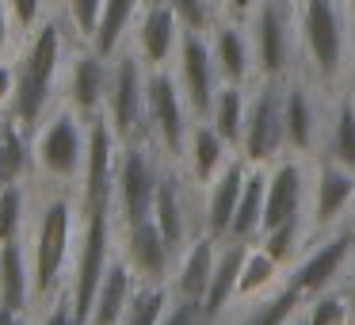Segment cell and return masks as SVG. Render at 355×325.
Listing matches in <instances>:
<instances>
[{"label":"cell","mask_w":355,"mask_h":325,"mask_svg":"<svg viewBox=\"0 0 355 325\" xmlns=\"http://www.w3.org/2000/svg\"><path fill=\"white\" fill-rule=\"evenodd\" d=\"M218 245H222L218 238L199 233V238L180 253L176 272H172V291H176L180 299H195V302L207 299L210 276H214V260H218Z\"/></svg>","instance_id":"obj_26"},{"label":"cell","mask_w":355,"mask_h":325,"mask_svg":"<svg viewBox=\"0 0 355 325\" xmlns=\"http://www.w3.org/2000/svg\"><path fill=\"white\" fill-rule=\"evenodd\" d=\"M0 306L31 314L35 306V272H31V245L24 238L0 245Z\"/></svg>","instance_id":"obj_20"},{"label":"cell","mask_w":355,"mask_h":325,"mask_svg":"<svg viewBox=\"0 0 355 325\" xmlns=\"http://www.w3.org/2000/svg\"><path fill=\"white\" fill-rule=\"evenodd\" d=\"M27 218H31V210H27V188L24 184L0 188V245L24 238Z\"/></svg>","instance_id":"obj_35"},{"label":"cell","mask_w":355,"mask_h":325,"mask_svg":"<svg viewBox=\"0 0 355 325\" xmlns=\"http://www.w3.org/2000/svg\"><path fill=\"white\" fill-rule=\"evenodd\" d=\"M85 157H88V119H80L73 108L62 103L35 131V176H42L46 184L80 188Z\"/></svg>","instance_id":"obj_5"},{"label":"cell","mask_w":355,"mask_h":325,"mask_svg":"<svg viewBox=\"0 0 355 325\" xmlns=\"http://www.w3.org/2000/svg\"><path fill=\"white\" fill-rule=\"evenodd\" d=\"M164 4L176 12V19H180L184 31H202L207 35L210 27H218L214 24V0H164Z\"/></svg>","instance_id":"obj_37"},{"label":"cell","mask_w":355,"mask_h":325,"mask_svg":"<svg viewBox=\"0 0 355 325\" xmlns=\"http://www.w3.org/2000/svg\"><path fill=\"white\" fill-rule=\"evenodd\" d=\"M12 92H16V65H4L0 62V108L8 111Z\"/></svg>","instance_id":"obj_43"},{"label":"cell","mask_w":355,"mask_h":325,"mask_svg":"<svg viewBox=\"0 0 355 325\" xmlns=\"http://www.w3.org/2000/svg\"><path fill=\"white\" fill-rule=\"evenodd\" d=\"M176 81L187 96V108L195 119H207L214 108V96L222 88V73H218L214 50L202 31H184L176 50Z\"/></svg>","instance_id":"obj_14"},{"label":"cell","mask_w":355,"mask_h":325,"mask_svg":"<svg viewBox=\"0 0 355 325\" xmlns=\"http://www.w3.org/2000/svg\"><path fill=\"white\" fill-rule=\"evenodd\" d=\"M141 8H146V0H107V4H103V16H100V27H96L88 47L111 62V58L119 54V47H123L126 27L134 24V16H138Z\"/></svg>","instance_id":"obj_30"},{"label":"cell","mask_w":355,"mask_h":325,"mask_svg":"<svg viewBox=\"0 0 355 325\" xmlns=\"http://www.w3.org/2000/svg\"><path fill=\"white\" fill-rule=\"evenodd\" d=\"M321 157L355 172V103L347 100V96H340V100L332 103V111L324 115Z\"/></svg>","instance_id":"obj_29"},{"label":"cell","mask_w":355,"mask_h":325,"mask_svg":"<svg viewBox=\"0 0 355 325\" xmlns=\"http://www.w3.org/2000/svg\"><path fill=\"white\" fill-rule=\"evenodd\" d=\"M134 291H138V276L134 268L123 260V253H115L107 276H103V287L92 302V314H88V325H123V314L130 306Z\"/></svg>","instance_id":"obj_27"},{"label":"cell","mask_w":355,"mask_h":325,"mask_svg":"<svg viewBox=\"0 0 355 325\" xmlns=\"http://www.w3.org/2000/svg\"><path fill=\"white\" fill-rule=\"evenodd\" d=\"M0 126H4V115H0Z\"/></svg>","instance_id":"obj_52"},{"label":"cell","mask_w":355,"mask_h":325,"mask_svg":"<svg viewBox=\"0 0 355 325\" xmlns=\"http://www.w3.org/2000/svg\"><path fill=\"white\" fill-rule=\"evenodd\" d=\"M8 24H12V16H8V8H0V54H4V47H8Z\"/></svg>","instance_id":"obj_46"},{"label":"cell","mask_w":355,"mask_h":325,"mask_svg":"<svg viewBox=\"0 0 355 325\" xmlns=\"http://www.w3.org/2000/svg\"><path fill=\"white\" fill-rule=\"evenodd\" d=\"M146 126H149V138L161 146V153L168 157L172 165H184L195 115H191V108H187V96H184V88H180V81L172 77L168 69H149Z\"/></svg>","instance_id":"obj_8"},{"label":"cell","mask_w":355,"mask_h":325,"mask_svg":"<svg viewBox=\"0 0 355 325\" xmlns=\"http://www.w3.org/2000/svg\"><path fill=\"white\" fill-rule=\"evenodd\" d=\"M195 180L187 172H180V165H164L161 172V188H157V203H153V222L161 226V233L176 245V253H184L202 230L191 226V199H187V188Z\"/></svg>","instance_id":"obj_17"},{"label":"cell","mask_w":355,"mask_h":325,"mask_svg":"<svg viewBox=\"0 0 355 325\" xmlns=\"http://www.w3.org/2000/svg\"><path fill=\"white\" fill-rule=\"evenodd\" d=\"M352 260H355V233L347 230V222H344L340 230L324 233L321 241H309V249L291 264L286 283L309 302L313 294L332 291V287L344 283V268Z\"/></svg>","instance_id":"obj_11"},{"label":"cell","mask_w":355,"mask_h":325,"mask_svg":"<svg viewBox=\"0 0 355 325\" xmlns=\"http://www.w3.org/2000/svg\"><path fill=\"white\" fill-rule=\"evenodd\" d=\"M161 325H207V310H202V302L180 299V294L172 291V306H168V314L161 317Z\"/></svg>","instance_id":"obj_41"},{"label":"cell","mask_w":355,"mask_h":325,"mask_svg":"<svg viewBox=\"0 0 355 325\" xmlns=\"http://www.w3.org/2000/svg\"><path fill=\"white\" fill-rule=\"evenodd\" d=\"M248 169H252V165L241 153H233L230 165L202 188V233H210V238H218V241L230 238L233 218H237V207H241V195H245Z\"/></svg>","instance_id":"obj_18"},{"label":"cell","mask_w":355,"mask_h":325,"mask_svg":"<svg viewBox=\"0 0 355 325\" xmlns=\"http://www.w3.org/2000/svg\"><path fill=\"white\" fill-rule=\"evenodd\" d=\"M344 85H347V100L355 103V62H352V73H347V81H344Z\"/></svg>","instance_id":"obj_47"},{"label":"cell","mask_w":355,"mask_h":325,"mask_svg":"<svg viewBox=\"0 0 355 325\" xmlns=\"http://www.w3.org/2000/svg\"><path fill=\"white\" fill-rule=\"evenodd\" d=\"M62 27L54 19H42L27 35L24 58L16 62V92H12L8 115L19 119L31 134L42 126V119L50 115V103H54V88L62 77Z\"/></svg>","instance_id":"obj_2"},{"label":"cell","mask_w":355,"mask_h":325,"mask_svg":"<svg viewBox=\"0 0 355 325\" xmlns=\"http://www.w3.org/2000/svg\"><path fill=\"white\" fill-rule=\"evenodd\" d=\"M245 241H222L218 245V260H214V276H210L207 299H202V310H207V325H214L225 310L237 302V287H241V268H245Z\"/></svg>","instance_id":"obj_25"},{"label":"cell","mask_w":355,"mask_h":325,"mask_svg":"<svg viewBox=\"0 0 355 325\" xmlns=\"http://www.w3.org/2000/svg\"><path fill=\"white\" fill-rule=\"evenodd\" d=\"M302 306H306V299L291 283H283L260 299H237L214 325H286Z\"/></svg>","instance_id":"obj_21"},{"label":"cell","mask_w":355,"mask_h":325,"mask_svg":"<svg viewBox=\"0 0 355 325\" xmlns=\"http://www.w3.org/2000/svg\"><path fill=\"white\" fill-rule=\"evenodd\" d=\"M27 317H31V314H16V310L0 306V325H27Z\"/></svg>","instance_id":"obj_45"},{"label":"cell","mask_w":355,"mask_h":325,"mask_svg":"<svg viewBox=\"0 0 355 325\" xmlns=\"http://www.w3.org/2000/svg\"><path fill=\"white\" fill-rule=\"evenodd\" d=\"M4 8L12 16V27L24 35H31L35 27L42 24V8H46V0H4Z\"/></svg>","instance_id":"obj_39"},{"label":"cell","mask_w":355,"mask_h":325,"mask_svg":"<svg viewBox=\"0 0 355 325\" xmlns=\"http://www.w3.org/2000/svg\"><path fill=\"white\" fill-rule=\"evenodd\" d=\"M103 4H107V0H65V12H69V24H73V31H77L85 42H92L96 27H100Z\"/></svg>","instance_id":"obj_38"},{"label":"cell","mask_w":355,"mask_h":325,"mask_svg":"<svg viewBox=\"0 0 355 325\" xmlns=\"http://www.w3.org/2000/svg\"><path fill=\"white\" fill-rule=\"evenodd\" d=\"M256 245H260L271 260H279L286 268V264H294L309 249V222L306 218H291V222L275 226V230H263Z\"/></svg>","instance_id":"obj_32"},{"label":"cell","mask_w":355,"mask_h":325,"mask_svg":"<svg viewBox=\"0 0 355 325\" xmlns=\"http://www.w3.org/2000/svg\"><path fill=\"white\" fill-rule=\"evenodd\" d=\"M172 306V283H138L130 306L123 314V325H161V317Z\"/></svg>","instance_id":"obj_34"},{"label":"cell","mask_w":355,"mask_h":325,"mask_svg":"<svg viewBox=\"0 0 355 325\" xmlns=\"http://www.w3.org/2000/svg\"><path fill=\"white\" fill-rule=\"evenodd\" d=\"M77 215H80V195L65 184H46L31 210V272H35V306L50 302L54 294L69 291V260L77 245Z\"/></svg>","instance_id":"obj_1"},{"label":"cell","mask_w":355,"mask_h":325,"mask_svg":"<svg viewBox=\"0 0 355 325\" xmlns=\"http://www.w3.org/2000/svg\"><path fill=\"white\" fill-rule=\"evenodd\" d=\"M340 287H344L347 302H352V314H355V260L347 264V276H344V283H340Z\"/></svg>","instance_id":"obj_44"},{"label":"cell","mask_w":355,"mask_h":325,"mask_svg":"<svg viewBox=\"0 0 355 325\" xmlns=\"http://www.w3.org/2000/svg\"><path fill=\"white\" fill-rule=\"evenodd\" d=\"M321 134L324 111L313 100V85L291 77L286 81V153L309 157L313 149H321Z\"/></svg>","instance_id":"obj_19"},{"label":"cell","mask_w":355,"mask_h":325,"mask_svg":"<svg viewBox=\"0 0 355 325\" xmlns=\"http://www.w3.org/2000/svg\"><path fill=\"white\" fill-rule=\"evenodd\" d=\"M286 325H309V317H306V306H302V310H298V314H294Z\"/></svg>","instance_id":"obj_48"},{"label":"cell","mask_w":355,"mask_h":325,"mask_svg":"<svg viewBox=\"0 0 355 325\" xmlns=\"http://www.w3.org/2000/svg\"><path fill=\"white\" fill-rule=\"evenodd\" d=\"M241 157L248 165H275L286 157V81H260L248 96Z\"/></svg>","instance_id":"obj_9"},{"label":"cell","mask_w":355,"mask_h":325,"mask_svg":"<svg viewBox=\"0 0 355 325\" xmlns=\"http://www.w3.org/2000/svg\"><path fill=\"white\" fill-rule=\"evenodd\" d=\"M263 207H268V165H252L245 180V195H241L237 218H233V230L225 241H245L256 245L263 230Z\"/></svg>","instance_id":"obj_28"},{"label":"cell","mask_w":355,"mask_h":325,"mask_svg":"<svg viewBox=\"0 0 355 325\" xmlns=\"http://www.w3.org/2000/svg\"><path fill=\"white\" fill-rule=\"evenodd\" d=\"M306 317L309 325H352V302H347L344 287H332V291H321L306 302Z\"/></svg>","instance_id":"obj_36"},{"label":"cell","mask_w":355,"mask_h":325,"mask_svg":"<svg viewBox=\"0 0 355 325\" xmlns=\"http://www.w3.org/2000/svg\"><path fill=\"white\" fill-rule=\"evenodd\" d=\"M168 157L161 153L153 138H134L123 142L119 149V169H115V218L119 226L153 218L157 188H161V172Z\"/></svg>","instance_id":"obj_7"},{"label":"cell","mask_w":355,"mask_h":325,"mask_svg":"<svg viewBox=\"0 0 355 325\" xmlns=\"http://www.w3.org/2000/svg\"><path fill=\"white\" fill-rule=\"evenodd\" d=\"M35 325H80L69 291H62V294H54L50 302H42V314L35 317Z\"/></svg>","instance_id":"obj_40"},{"label":"cell","mask_w":355,"mask_h":325,"mask_svg":"<svg viewBox=\"0 0 355 325\" xmlns=\"http://www.w3.org/2000/svg\"><path fill=\"white\" fill-rule=\"evenodd\" d=\"M352 207H355V172L321 157L313 165V180H309V207H306L309 241L340 230L352 218Z\"/></svg>","instance_id":"obj_12"},{"label":"cell","mask_w":355,"mask_h":325,"mask_svg":"<svg viewBox=\"0 0 355 325\" xmlns=\"http://www.w3.org/2000/svg\"><path fill=\"white\" fill-rule=\"evenodd\" d=\"M309 207V176L302 157L286 153L268 169V207H263V230L291 222V218H306ZM260 230V233H263Z\"/></svg>","instance_id":"obj_16"},{"label":"cell","mask_w":355,"mask_h":325,"mask_svg":"<svg viewBox=\"0 0 355 325\" xmlns=\"http://www.w3.org/2000/svg\"><path fill=\"white\" fill-rule=\"evenodd\" d=\"M153 4H164V0H146V8H153Z\"/></svg>","instance_id":"obj_51"},{"label":"cell","mask_w":355,"mask_h":325,"mask_svg":"<svg viewBox=\"0 0 355 325\" xmlns=\"http://www.w3.org/2000/svg\"><path fill=\"white\" fill-rule=\"evenodd\" d=\"M347 16H352V27H355V0H347Z\"/></svg>","instance_id":"obj_49"},{"label":"cell","mask_w":355,"mask_h":325,"mask_svg":"<svg viewBox=\"0 0 355 325\" xmlns=\"http://www.w3.org/2000/svg\"><path fill=\"white\" fill-rule=\"evenodd\" d=\"M119 253H123V260L134 268L138 283H172L180 253L161 233V226H157L153 218L119 226Z\"/></svg>","instance_id":"obj_13"},{"label":"cell","mask_w":355,"mask_h":325,"mask_svg":"<svg viewBox=\"0 0 355 325\" xmlns=\"http://www.w3.org/2000/svg\"><path fill=\"white\" fill-rule=\"evenodd\" d=\"M184 39V27H180L176 12L168 4H153V8L141 12V31H138V54L149 69H164L168 58L180 50Z\"/></svg>","instance_id":"obj_23"},{"label":"cell","mask_w":355,"mask_h":325,"mask_svg":"<svg viewBox=\"0 0 355 325\" xmlns=\"http://www.w3.org/2000/svg\"><path fill=\"white\" fill-rule=\"evenodd\" d=\"M279 268L283 264L271 260L268 253H263L260 245H248L245 253V268H241V287H237V299H260V294L275 291L279 283Z\"/></svg>","instance_id":"obj_33"},{"label":"cell","mask_w":355,"mask_h":325,"mask_svg":"<svg viewBox=\"0 0 355 325\" xmlns=\"http://www.w3.org/2000/svg\"><path fill=\"white\" fill-rule=\"evenodd\" d=\"M210 50H214L218 73H222V85H241L252 77L256 58H252V35H248L245 24L237 19H222L210 35Z\"/></svg>","instance_id":"obj_22"},{"label":"cell","mask_w":355,"mask_h":325,"mask_svg":"<svg viewBox=\"0 0 355 325\" xmlns=\"http://www.w3.org/2000/svg\"><path fill=\"white\" fill-rule=\"evenodd\" d=\"M248 35H252V58L260 81L298 77V54H302L298 0H260L256 16L248 19Z\"/></svg>","instance_id":"obj_4"},{"label":"cell","mask_w":355,"mask_h":325,"mask_svg":"<svg viewBox=\"0 0 355 325\" xmlns=\"http://www.w3.org/2000/svg\"><path fill=\"white\" fill-rule=\"evenodd\" d=\"M222 8L230 12V19L245 24V19H252V16H256V8H260V0H222Z\"/></svg>","instance_id":"obj_42"},{"label":"cell","mask_w":355,"mask_h":325,"mask_svg":"<svg viewBox=\"0 0 355 325\" xmlns=\"http://www.w3.org/2000/svg\"><path fill=\"white\" fill-rule=\"evenodd\" d=\"M347 12L340 0H298L302 54L309 65V81L332 88L347 81Z\"/></svg>","instance_id":"obj_3"},{"label":"cell","mask_w":355,"mask_h":325,"mask_svg":"<svg viewBox=\"0 0 355 325\" xmlns=\"http://www.w3.org/2000/svg\"><path fill=\"white\" fill-rule=\"evenodd\" d=\"M107 96H111V62L100 58L92 47L80 50L69 62V69H65L62 103L92 123V119L107 115Z\"/></svg>","instance_id":"obj_15"},{"label":"cell","mask_w":355,"mask_h":325,"mask_svg":"<svg viewBox=\"0 0 355 325\" xmlns=\"http://www.w3.org/2000/svg\"><path fill=\"white\" fill-rule=\"evenodd\" d=\"M119 218L115 210H100V215H85L80 226V241H77V256H73V276H69V299L77 310L80 325H88L92 302L103 287L111 260L119 253Z\"/></svg>","instance_id":"obj_6"},{"label":"cell","mask_w":355,"mask_h":325,"mask_svg":"<svg viewBox=\"0 0 355 325\" xmlns=\"http://www.w3.org/2000/svg\"><path fill=\"white\" fill-rule=\"evenodd\" d=\"M233 153H237V149H233L230 142H225L222 134H218L214 126L207 123V119H195L191 138H187V153H184V172H187V176H191L199 188H207L210 180H214L218 172L230 165Z\"/></svg>","instance_id":"obj_24"},{"label":"cell","mask_w":355,"mask_h":325,"mask_svg":"<svg viewBox=\"0 0 355 325\" xmlns=\"http://www.w3.org/2000/svg\"><path fill=\"white\" fill-rule=\"evenodd\" d=\"M347 230L355 233V207H352V218H347Z\"/></svg>","instance_id":"obj_50"},{"label":"cell","mask_w":355,"mask_h":325,"mask_svg":"<svg viewBox=\"0 0 355 325\" xmlns=\"http://www.w3.org/2000/svg\"><path fill=\"white\" fill-rule=\"evenodd\" d=\"M146 85L149 65L141 62L138 50H119L111 58V96H107V123L123 142L149 138L146 126Z\"/></svg>","instance_id":"obj_10"},{"label":"cell","mask_w":355,"mask_h":325,"mask_svg":"<svg viewBox=\"0 0 355 325\" xmlns=\"http://www.w3.org/2000/svg\"><path fill=\"white\" fill-rule=\"evenodd\" d=\"M245 115H248V96L241 85H222L214 96V108H210L207 123L230 142L241 153V138H245Z\"/></svg>","instance_id":"obj_31"}]
</instances>
